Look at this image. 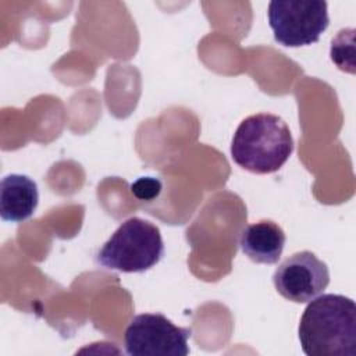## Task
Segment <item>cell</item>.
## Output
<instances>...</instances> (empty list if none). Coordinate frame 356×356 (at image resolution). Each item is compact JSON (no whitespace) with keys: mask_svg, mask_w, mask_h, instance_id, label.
I'll return each mask as SVG.
<instances>
[{"mask_svg":"<svg viewBox=\"0 0 356 356\" xmlns=\"http://www.w3.org/2000/svg\"><path fill=\"white\" fill-rule=\"evenodd\" d=\"M299 341L307 356L356 355V305L343 295L324 293L306 306Z\"/></svg>","mask_w":356,"mask_h":356,"instance_id":"cell-1","label":"cell"},{"mask_svg":"<svg viewBox=\"0 0 356 356\" xmlns=\"http://www.w3.org/2000/svg\"><path fill=\"white\" fill-rule=\"evenodd\" d=\"M293 147L286 122L275 114L259 113L238 125L231 142V157L246 171L271 174L286 163Z\"/></svg>","mask_w":356,"mask_h":356,"instance_id":"cell-2","label":"cell"},{"mask_svg":"<svg viewBox=\"0 0 356 356\" xmlns=\"http://www.w3.org/2000/svg\"><path fill=\"white\" fill-rule=\"evenodd\" d=\"M164 253L160 229L147 220H125L99 249L96 261L120 273H143L156 266Z\"/></svg>","mask_w":356,"mask_h":356,"instance_id":"cell-3","label":"cell"},{"mask_svg":"<svg viewBox=\"0 0 356 356\" xmlns=\"http://www.w3.org/2000/svg\"><path fill=\"white\" fill-rule=\"evenodd\" d=\"M274 39L285 47L316 43L328 28V6L323 0H274L267 10Z\"/></svg>","mask_w":356,"mask_h":356,"instance_id":"cell-4","label":"cell"},{"mask_svg":"<svg viewBox=\"0 0 356 356\" xmlns=\"http://www.w3.org/2000/svg\"><path fill=\"white\" fill-rule=\"evenodd\" d=\"M191 334V328L175 325L164 314H138L125 328V352L131 356H186Z\"/></svg>","mask_w":356,"mask_h":356,"instance_id":"cell-5","label":"cell"},{"mask_svg":"<svg viewBox=\"0 0 356 356\" xmlns=\"http://www.w3.org/2000/svg\"><path fill=\"white\" fill-rule=\"evenodd\" d=\"M273 282L277 292L295 303L318 296L330 284V271L313 252L302 250L286 257L275 270Z\"/></svg>","mask_w":356,"mask_h":356,"instance_id":"cell-6","label":"cell"},{"mask_svg":"<svg viewBox=\"0 0 356 356\" xmlns=\"http://www.w3.org/2000/svg\"><path fill=\"white\" fill-rule=\"evenodd\" d=\"M286 236L282 228L271 221L261 220L246 225L241 231L239 246L245 256L260 264H274L280 260Z\"/></svg>","mask_w":356,"mask_h":356,"instance_id":"cell-7","label":"cell"},{"mask_svg":"<svg viewBox=\"0 0 356 356\" xmlns=\"http://www.w3.org/2000/svg\"><path fill=\"white\" fill-rule=\"evenodd\" d=\"M38 185L28 175L10 174L0 184V216L3 221L22 222L36 210Z\"/></svg>","mask_w":356,"mask_h":356,"instance_id":"cell-8","label":"cell"},{"mask_svg":"<svg viewBox=\"0 0 356 356\" xmlns=\"http://www.w3.org/2000/svg\"><path fill=\"white\" fill-rule=\"evenodd\" d=\"M161 184L159 179L152 177H142L131 185V192L142 200H152L159 196Z\"/></svg>","mask_w":356,"mask_h":356,"instance_id":"cell-9","label":"cell"}]
</instances>
